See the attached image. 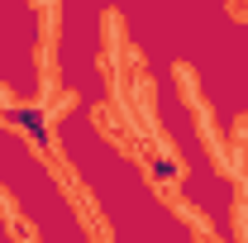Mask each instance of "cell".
I'll use <instances>...</instances> for the list:
<instances>
[{
	"label": "cell",
	"mask_w": 248,
	"mask_h": 243,
	"mask_svg": "<svg viewBox=\"0 0 248 243\" xmlns=\"http://www.w3.org/2000/svg\"><path fill=\"white\" fill-rule=\"evenodd\" d=\"M15 120H19V124L33 134V143H48V129H43V115H38V110H19Z\"/></svg>",
	"instance_id": "1"
}]
</instances>
